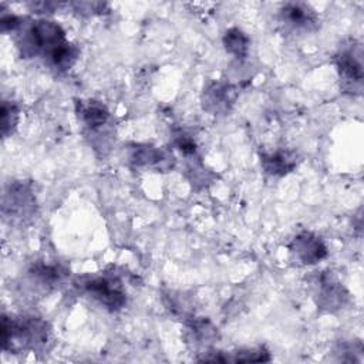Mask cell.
I'll use <instances>...</instances> for the list:
<instances>
[{
  "mask_svg": "<svg viewBox=\"0 0 364 364\" xmlns=\"http://www.w3.org/2000/svg\"><path fill=\"white\" fill-rule=\"evenodd\" d=\"M18 47L23 55H41L57 70H67L77 58V48L65 38L60 24L50 20L31 21L20 36Z\"/></svg>",
  "mask_w": 364,
  "mask_h": 364,
  "instance_id": "obj_1",
  "label": "cell"
},
{
  "mask_svg": "<svg viewBox=\"0 0 364 364\" xmlns=\"http://www.w3.org/2000/svg\"><path fill=\"white\" fill-rule=\"evenodd\" d=\"M50 338V330L44 320L34 316L6 317L1 321L3 350L13 353L43 348Z\"/></svg>",
  "mask_w": 364,
  "mask_h": 364,
  "instance_id": "obj_2",
  "label": "cell"
},
{
  "mask_svg": "<svg viewBox=\"0 0 364 364\" xmlns=\"http://www.w3.org/2000/svg\"><path fill=\"white\" fill-rule=\"evenodd\" d=\"M336 65L341 87L350 94H361L363 90V50L354 40L341 47L336 55Z\"/></svg>",
  "mask_w": 364,
  "mask_h": 364,
  "instance_id": "obj_3",
  "label": "cell"
},
{
  "mask_svg": "<svg viewBox=\"0 0 364 364\" xmlns=\"http://www.w3.org/2000/svg\"><path fill=\"white\" fill-rule=\"evenodd\" d=\"M81 289L111 311L121 310L127 303V294L118 279L112 276H94L81 282Z\"/></svg>",
  "mask_w": 364,
  "mask_h": 364,
  "instance_id": "obj_4",
  "label": "cell"
},
{
  "mask_svg": "<svg viewBox=\"0 0 364 364\" xmlns=\"http://www.w3.org/2000/svg\"><path fill=\"white\" fill-rule=\"evenodd\" d=\"M313 284L316 304L326 311L340 310L348 300V291L330 272L320 273Z\"/></svg>",
  "mask_w": 364,
  "mask_h": 364,
  "instance_id": "obj_5",
  "label": "cell"
},
{
  "mask_svg": "<svg viewBox=\"0 0 364 364\" xmlns=\"http://www.w3.org/2000/svg\"><path fill=\"white\" fill-rule=\"evenodd\" d=\"M280 20L291 31L309 33L318 27L316 11L306 3H286L280 10Z\"/></svg>",
  "mask_w": 364,
  "mask_h": 364,
  "instance_id": "obj_6",
  "label": "cell"
},
{
  "mask_svg": "<svg viewBox=\"0 0 364 364\" xmlns=\"http://www.w3.org/2000/svg\"><path fill=\"white\" fill-rule=\"evenodd\" d=\"M290 252L303 264H314L327 256V246L311 232L299 233L290 243Z\"/></svg>",
  "mask_w": 364,
  "mask_h": 364,
  "instance_id": "obj_7",
  "label": "cell"
},
{
  "mask_svg": "<svg viewBox=\"0 0 364 364\" xmlns=\"http://www.w3.org/2000/svg\"><path fill=\"white\" fill-rule=\"evenodd\" d=\"M36 198L31 192L30 185L14 183L4 195L3 210L10 209V215L16 218H27L34 212Z\"/></svg>",
  "mask_w": 364,
  "mask_h": 364,
  "instance_id": "obj_8",
  "label": "cell"
},
{
  "mask_svg": "<svg viewBox=\"0 0 364 364\" xmlns=\"http://www.w3.org/2000/svg\"><path fill=\"white\" fill-rule=\"evenodd\" d=\"M129 161L135 166L154 168L156 171H168L173 164L171 154L151 145H135L131 148Z\"/></svg>",
  "mask_w": 364,
  "mask_h": 364,
  "instance_id": "obj_9",
  "label": "cell"
},
{
  "mask_svg": "<svg viewBox=\"0 0 364 364\" xmlns=\"http://www.w3.org/2000/svg\"><path fill=\"white\" fill-rule=\"evenodd\" d=\"M236 90L230 84L213 82L203 92V107L210 112H226L236 98Z\"/></svg>",
  "mask_w": 364,
  "mask_h": 364,
  "instance_id": "obj_10",
  "label": "cell"
},
{
  "mask_svg": "<svg viewBox=\"0 0 364 364\" xmlns=\"http://www.w3.org/2000/svg\"><path fill=\"white\" fill-rule=\"evenodd\" d=\"M260 162L269 175L283 176L296 168V155L290 151L276 149L273 152L260 154Z\"/></svg>",
  "mask_w": 364,
  "mask_h": 364,
  "instance_id": "obj_11",
  "label": "cell"
},
{
  "mask_svg": "<svg viewBox=\"0 0 364 364\" xmlns=\"http://www.w3.org/2000/svg\"><path fill=\"white\" fill-rule=\"evenodd\" d=\"M77 112H78L80 121L90 129H95L105 125L109 118V112L107 107L102 102L94 101V100L78 101Z\"/></svg>",
  "mask_w": 364,
  "mask_h": 364,
  "instance_id": "obj_12",
  "label": "cell"
},
{
  "mask_svg": "<svg viewBox=\"0 0 364 364\" xmlns=\"http://www.w3.org/2000/svg\"><path fill=\"white\" fill-rule=\"evenodd\" d=\"M249 44V37L237 27H232L223 34V46L226 51L237 58H245L247 55Z\"/></svg>",
  "mask_w": 364,
  "mask_h": 364,
  "instance_id": "obj_13",
  "label": "cell"
},
{
  "mask_svg": "<svg viewBox=\"0 0 364 364\" xmlns=\"http://www.w3.org/2000/svg\"><path fill=\"white\" fill-rule=\"evenodd\" d=\"M30 274L33 279L38 280L41 284H55L63 280L65 270L61 269L58 264H50V263H36L30 269Z\"/></svg>",
  "mask_w": 364,
  "mask_h": 364,
  "instance_id": "obj_14",
  "label": "cell"
},
{
  "mask_svg": "<svg viewBox=\"0 0 364 364\" xmlns=\"http://www.w3.org/2000/svg\"><path fill=\"white\" fill-rule=\"evenodd\" d=\"M18 119V109L13 102L4 101L1 107V134L7 136L17 124Z\"/></svg>",
  "mask_w": 364,
  "mask_h": 364,
  "instance_id": "obj_15",
  "label": "cell"
},
{
  "mask_svg": "<svg viewBox=\"0 0 364 364\" xmlns=\"http://www.w3.org/2000/svg\"><path fill=\"white\" fill-rule=\"evenodd\" d=\"M0 23H1V30H3V33H7V31H16V30H18L23 21H21L20 17H17L16 14H11V13H10V14H3Z\"/></svg>",
  "mask_w": 364,
  "mask_h": 364,
  "instance_id": "obj_16",
  "label": "cell"
}]
</instances>
